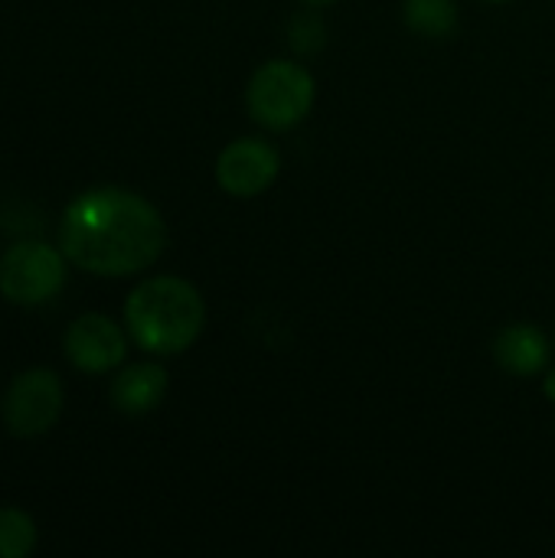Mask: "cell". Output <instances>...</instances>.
Listing matches in <instances>:
<instances>
[{
  "mask_svg": "<svg viewBox=\"0 0 555 558\" xmlns=\"http://www.w3.org/2000/svg\"><path fill=\"white\" fill-rule=\"evenodd\" d=\"M494 356L510 376H540L550 366V340L533 324H510L500 330Z\"/></svg>",
  "mask_w": 555,
  "mask_h": 558,
  "instance_id": "cell-9",
  "label": "cell"
},
{
  "mask_svg": "<svg viewBox=\"0 0 555 558\" xmlns=\"http://www.w3.org/2000/svg\"><path fill=\"white\" fill-rule=\"evenodd\" d=\"M3 425L16 438L46 435L62 415V383L52 369H26L20 373L0 402Z\"/></svg>",
  "mask_w": 555,
  "mask_h": 558,
  "instance_id": "cell-5",
  "label": "cell"
},
{
  "mask_svg": "<svg viewBox=\"0 0 555 558\" xmlns=\"http://www.w3.org/2000/svg\"><path fill=\"white\" fill-rule=\"evenodd\" d=\"M65 360L82 373H111L128 356L121 327L105 314H82L62 337Z\"/></svg>",
  "mask_w": 555,
  "mask_h": 558,
  "instance_id": "cell-7",
  "label": "cell"
},
{
  "mask_svg": "<svg viewBox=\"0 0 555 558\" xmlns=\"http://www.w3.org/2000/svg\"><path fill=\"white\" fill-rule=\"evenodd\" d=\"M33 549L36 523L16 507H0V558H26Z\"/></svg>",
  "mask_w": 555,
  "mask_h": 558,
  "instance_id": "cell-11",
  "label": "cell"
},
{
  "mask_svg": "<svg viewBox=\"0 0 555 558\" xmlns=\"http://www.w3.org/2000/svg\"><path fill=\"white\" fill-rule=\"evenodd\" d=\"M167 396V373L157 363H134L111 379V405L124 415H147Z\"/></svg>",
  "mask_w": 555,
  "mask_h": 558,
  "instance_id": "cell-8",
  "label": "cell"
},
{
  "mask_svg": "<svg viewBox=\"0 0 555 558\" xmlns=\"http://www.w3.org/2000/svg\"><path fill=\"white\" fill-rule=\"evenodd\" d=\"M65 284V252L46 242L26 239L0 258V294L10 304L36 307L52 301Z\"/></svg>",
  "mask_w": 555,
  "mask_h": 558,
  "instance_id": "cell-4",
  "label": "cell"
},
{
  "mask_svg": "<svg viewBox=\"0 0 555 558\" xmlns=\"http://www.w3.org/2000/svg\"><path fill=\"white\" fill-rule=\"evenodd\" d=\"M278 170H281L278 150L258 137L232 141L216 160V180L236 199H252L265 193L278 180Z\"/></svg>",
  "mask_w": 555,
  "mask_h": 558,
  "instance_id": "cell-6",
  "label": "cell"
},
{
  "mask_svg": "<svg viewBox=\"0 0 555 558\" xmlns=\"http://www.w3.org/2000/svg\"><path fill=\"white\" fill-rule=\"evenodd\" d=\"M301 3H307V7H330V3H337V0H301Z\"/></svg>",
  "mask_w": 555,
  "mask_h": 558,
  "instance_id": "cell-13",
  "label": "cell"
},
{
  "mask_svg": "<svg viewBox=\"0 0 555 558\" xmlns=\"http://www.w3.org/2000/svg\"><path fill=\"white\" fill-rule=\"evenodd\" d=\"M314 98H317L314 75L301 62H288V59H275L255 69L245 88L249 114L272 131H288L301 124L311 114Z\"/></svg>",
  "mask_w": 555,
  "mask_h": 558,
  "instance_id": "cell-3",
  "label": "cell"
},
{
  "mask_svg": "<svg viewBox=\"0 0 555 558\" xmlns=\"http://www.w3.org/2000/svg\"><path fill=\"white\" fill-rule=\"evenodd\" d=\"M406 26L425 39H451L458 33V3L455 0H406Z\"/></svg>",
  "mask_w": 555,
  "mask_h": 558,
  "instance_id": "cell-10",
  "label": "cell"
},
{
  "mask_svg": "<svg viewBox=\"0 0 555 558\" xmlns=\"http://www.w3.org/2000/svg\"><path fill=\"white\" fill-rule=\"evenodd\" d=\"M491 3H507V0H491Z\"/></svg>",
  "mask_w": 555,
  "mask_h": 558,
  "instance_id": "cell-14",
  "label": "cell"
},
{
  "mask_svg": "<svg viewBox=\"0 0 555 558\" xmlns=\"http://www.w3.org/2000/svg\"><path fill=\"white\" fill-rule=\"evenodd\" d=\"M543 392H546L550 402H555V369H550V373L543 376Z\"/></svg>",
  "mask_w": 555,
  "mask_h": 558,
  "instance_id": "cell-12",
  "label": "cell"
},
{
  "mask_svg": "<svg viewBox=\"0 0 555 558\" xmlns=\"http://www.w3.org/2000/svg\"><path fill=\"white\" fill-rule=\"evenodd\" d=\"M124 324L141 350L154 356H177L200 340L206 324V304L190 281L157 275L141 281L128 294Z\"/></svg>",
  "mask_w": 555,
  "mask_h": 558,
  "instance_id": "cell-2",
  "label": "cell"
},
{
  "mask_svg": "<svg viewBox=\"0 0 555 558\" xmlns=\"http://www.w3.org/2000/svg\"><path fill=\"white\" fill-rule=\"evenodd\" d=\"M167 245V226L154 203L124 186L79 193L59 222L65 258L101 278H128L150 268Z\"/></svg>",
  "mask_w": 555,
  "mask_h": 558,
  "instance_id": "cell-1",
  "label": "cell"
}]
</instances>
